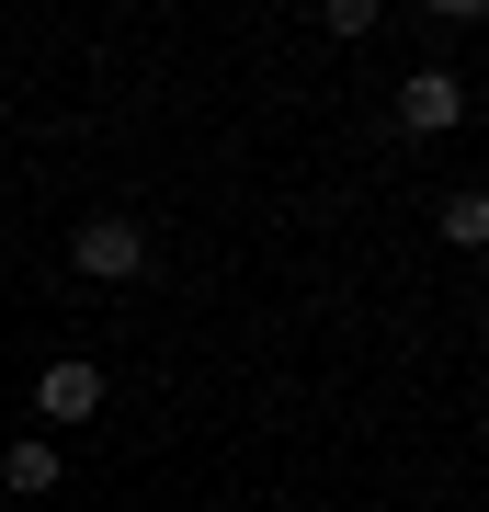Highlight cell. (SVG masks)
<instances>
[{
	"mask_svg": "<svg viewBox=\"0 0 489 512\" xmlns=\"http://www.w3.org/2000/svg\"><path fill=\"white\" fill-rule=\"evenodd\" d=\"M69 262H80L91 285H137V274H148V228H137V217H80Z\"/></svg>",
	"mask_w": 489,
	"mask_h": 512,
	"instance_id": "6da1fadb",
	"label": "cell"
},
{
	"mask_svg": "<svg viewBox=\"0 0 489 512\" xmlns=\"http://www.w3.org/2000/svg\"><path fill=\"white\" fill-rule=\"evenodd\" d=\"M399 126H410V137H455V126H467L455 69H410V80H399Z\"/></svg>",
	"mask_w": 489,
	"mask_h": 512,
	"instance_id": "7a4b0ae2",
	"label": "cell"
},
{
	"mask_svg": "<svg viewBox=\"0 0 489 512\" xmlns=\"http://www.w3.org/2000/svg\"><path fill=\"white\" fill-rule=\"evenodd\" d=\"M35 410L46 421H91V410H103V365H46L35 376Z\"/></svg>",
	"mask_w": 489,
	"mask_h": 512,
	"instance_id": "3957f363",
	"label": "cell"
},
{
	"mask_svg": "<svg viewBox=\"0 0 489 512\" xmlns=\"http://www.w3.org/2000/svg\"><path fill=\"white\" fill-rule=\"evenodd\" d=\"M0 490H23V501H35V490H57V444H46V433L0 444Z\"/></svg>",
	"mask_w": 489,
	"mask_h": 512,
	"instance_id": "277c9868",
	"label": "cell"
},
{
	"mask_svg": "<svg viewBox=\"0 0 489 512\" xmlns=\"http://www.w3.org/2000/svg\"><path fill=\"white\" fill-rule=\"evenodd\" d=\"M444 239L455 251H489V194H444Z\"/></svg>",
	"mask_w": 489,
	"mask_h": 512,
	"instance_id": "5b68a950",
	"label": "cell"
}]
</instances>
